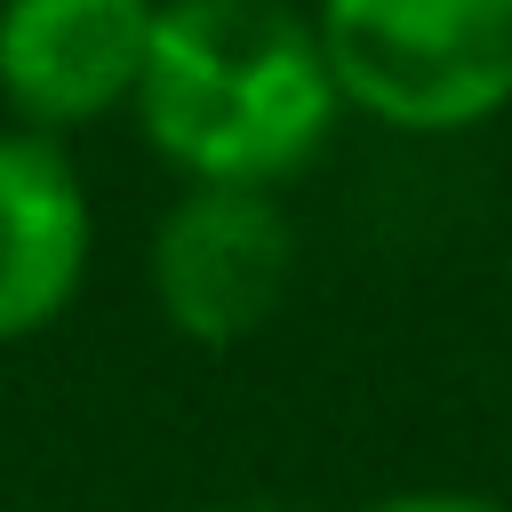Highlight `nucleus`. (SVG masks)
<instances>
[{
	"instance_id": "7ed1b4c3",
	"label": "nucleus",
	"mask_w": 512,
	"mask_h": 512,
	"mask_svg": "<svg viewBox=\"0 0 512 512\" xmlns=\"http://www.w3.org/2000/svg\"><path fill=\"white\" fill-rule=\"evenodd\" d=\"M296 280V232L272 192L192 184L152 232V296L184 344H248Z\"/></svg>"
},
{
	"instance_id": "39448f33",
	"label": "nucleus",
	"mask_w": 512,
	"mask_h": 512,
	"mask_svg": "<svg viewBox=\"0 0 512 512\" xmlns=\"http://www.w3.org/2000/svg\"><path fill=\"white\" fill-rule=\"evenodd\" d=\"M88 192L64 144L0 128V344L64 320L88 272Z\"/></svg>"
},
{
	"instance_id": "423d86ee",
	"label": "nucleus",
	"mask_w": 512,
	"mask_h": 512,
	"mask_svg": "<svg viewBox=\"0 0 512 512\" xmlns=\"http://www.w3.org/2000/svg\"><path fill=\"white\" fill-rule=\"evenodd\" d=\"M360 512H504L496 496H472V488H400V496H376Z\"/></svg>"
},
{
	"instance_id": "f257e3e1",
	"label": "nucleus",
	"mask_w": 512,
	"mask_h": 512,
	"mask_svg": "<svg viewBox=\"0 0 512 512\" xmlns=\"http://www.w3.org/2000/svg\"><path fill=\"white\" fill-rule=\"evenodd\" d=\"M336 112L320 32L288 0H160L136 120L184 184L272 192L328 144Z\"/></svg>"
},
{
	"instance_id": "f03ea898",
	"label": "nucleus",
	"mask_w": 512,
	"mask_h": 512,
	"mask_svg": "<svg viewBox=\"0 0 512 512\" xmlns=\"http://www.w3.org/2000/svg\"><path fill=\"white\" fill-rule=\"evenodd\" d=\"M328 80L352 112L448 136L512 104V0H320Z\"/></svg>"
},
{
	"instance_id": "20e7f679",
	"label": "nucleus",
	"mask_w": 512,
	"mask_h": 512,
	"mask_svg": "<svg viewBox=\"0 0 512 512\" xmlns=\"http://www.w3.org/2000/svg\"><path fill=\"white\" fill-rule=\"evenodd\" d=\"M152 24L160 0H0V104L48 144L136 104Z\"/></svg>"
},
{
	"instance_id": "0eeeda50",
	"label": "nucleus",
	"mask_w": 512,
	"mask_h": 512,
	"mask_svg": "<svg viewBox=\"0 0 512 512\" xmlns=\"http://www.w3.org/2000/svg\"><path fill=\"white\" fill-rule=\"evenodd\" d=\"M240 512H272V504H240Z\"/></svg>"
}]
</instances>
